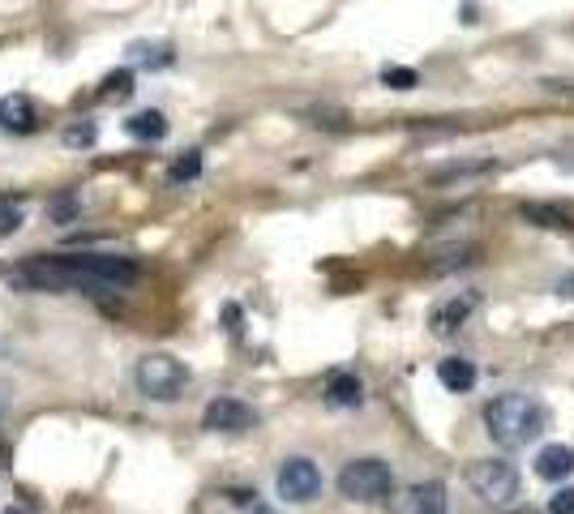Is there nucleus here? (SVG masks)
<instances>
[{"label": "nucleus", "mask_w": 574, "mask_h": 514, "mask_svg": "<svg viewBox=\"0 0 574 514\" xmlns=\"http://www.w3.org/2000/svg\"><path fill=\"white\" fill-rule=\"evenodd\" d=\"M476 305H480V296L476 292H459V296H450V300H442L433 313H429V326H433V335L437 339H450V335H459V330L467 326V317L476 313Z\"/></svg>", "instance_id": "8"}, {"label": "nucleus", "mask_w": 574, "mask_h": 514, "mask_svg": "<svg viewBox=\"0 0 574 514\" xmlns=\"http://www.w3.org/2000/svg\"><path fill=\"white\" fill-rule=\"evenodd\" d=\"M326 403L330 407H360V403H365V386H360V377L335 369L326 377Z\"/></svg>", "instance_id": "11"}, {"label": "nucleus", "mask_w": 574, "mask_h": 514, "mask_svg": "<svg viewBox=\"0 0 574 514\" xmlns=\"http://www.w3.org/2000/svg\"><path fill=\"white\" fill-rule=\"evenodd\" d=\"M549 514H574V489L570 485H562L549 497Z\"/></svg>", "instance_id": "24"}, {"label": "nucleus", "mask_w": 574, "mask_h": 514, "mask_svg": "<svg viewBox=\"0 0 574 514\" xmlns=\"http://www.w3.org/2000/svg\"><path fill=\"white\" fill-rule=\"evenodd\" d=\"M223 326H228L232 335H240V330H245V309H240V305H223Z\"/></svg>", "instance_id": "25"}, {"label": "nucleus", "mask_w": 574, "mask_h": 514, "mask_svg": "<svg viewBox=\"0 0 574 514\" xmlns=\"http://www.w3.org/2000/svg\"><path fill=\"white\" fill-rule=\"evenodd\" d=\"M133 90V69H116V73H108L103 78V86H99V95L108 99V103H120Z\"/></svg>", "instance_id": "17"}, {"label": "nucleus", "mask_w": 574, "mask_h": 514, "mask_svg": "<svg viewBox=\"0 0 574 514\" xmlns=\"http://www.w3.org/2000/svg\"><path fill=\"white\" fill-rule=\"evenodd\" d=\"M5 514H30V510H22V506H9V510H5Z\"/></svg>", "instance_id": "28"}, {"label": "nucleus", "mask_w": 574, "mask_h": 514, "mask_svg": "<svg viewBox=\"0 0 574 514\" xmlns=\"http://www.w3.org/2000/svg\"><path fill=\"white\" fill-rule=\"evenodd\" d=\"M78 198L73 193H60V198H52V206H48V215H52V223H69V219H78Z\"/></svg>", "instance_id": "20"}, {"label": "nucleus", "mask_w": 574, "mask_h": 514, "mask_svg": "<svg viewBox=\"0 0 574 514\" xmlns=\"http://www.w3.org/2000/svg\"><path fill=\"white\" fill-rule=\"evenodd\" d=\"M65 262L73 270H82V275H90L95 283L103 287H129L133 279H138V262H129V257H116V253H69Z\"/></svg>", "instance_id": "5"}, {"label": "nucleus", "mask_w": 574, "mask_h": 514, "mask_svg": "<svg viewBox=\"0 0 574 514\" xmlns=\"http://www.w3.org/2000/svg\"><path fill=\"white\" fill-rule=\"evenodd\" d=\"M519 219L523 223H536V228H545V232H574V219L566 215V210L549 206V202H523L519 206Z\"/></svg>", "instance_id": "12"}, {"label": "nucleus", "mask_w": 574, "mask_h": 514, "mask_svg": "<svg viewBox=\"0 0 574 514\" xmlns=\"http://www.w3.org/2000/svg\"><path fill=\"white\" fill-rule=\"evenodd\" d=\"M133 60H138L142 69H163V65H172V48L168 43H133Z\"/></svg>", "instance_id": "16"}, {"label": "nucleus", "mask_w": 574, "mask_h": 514, "mask_svg": "<svg viewBox=\"0 0 574 514\" xmlns=\"http://www.w3.org/2000/svg\"><path fill=\"white\" fill-rule=\"evenodd\" d=\"M480 172H493V163H489V159H480V163H450V168L433 172V185H446V180H463V176H480Z\"/></svg>", "instance_id": "18"}, {"label": "nucleus", "mask_w": 574, "mask_h": 514, "mask_svg": "<svg viewBox=\"0 0 574 514\" xmlns=\"http://www.w3.org/2000/svg\"><path fill=\"white\" fill-rule=\"evenodd\" d=\"M202 176V150H185L176 163H172V180L185 185V180H198Z\"/></svg>", "instance_id": "19"}, {"label": "nucleus", "mask_w": 574, "mask_h": 514, "mask_svg": "<svg viewBox=\"0 0 574 514\" xmlns=\"http://www.w3.org/2000/svg\"><path fill=\"white\" fill-rule=\"evenodd\" d=\"M467 485L485 506H510L519 497V472L506 459H476L467 472Z\"/></svg>", "instance_id": "4"}, {"label": "nucleus", "mask_w": 574, "mask_h": 514, "mask_svg": "<svg viewBox=\"0 0 574 514\" xmlns=\"http://www.w3.org/2000/svg\"><path fill=\"white\" fill-rule=\"evenodd\" d=\"M202 425L210 433H249V429H258V412H253L249 403L232 399V395H219V399L206 403Z\"/></svg>", "instance_id": "7"}, {"label": "nucleus", "mask_w": 574, "mask_h": 514, "mask_svg": "<svg viewBox=\"0 0 574 514\" xmlns=\"http://www.w3.org/2000/svg\"><path fill=\"white\" fill-rule=\"evenodd\" d=\"M125 129H129V138H138V142H159L163 133H168V120H163V112L146 108V112H138V116H129Z\"/></svg>", "instance_id": "15"}, {"label": "nucleus", "mask_w": 574, "mask_h": 514, "mask_svg": "<svg viewBox=\"0 0 574 514\" xmlns=\"http://www.w3.org/2000/svg\"><path fill=\"white\" fill-rule=\"evenodd\" d=\"M437 382H442L446 390H455V395H463V390L476 386V365L463 356H446L442 365H437Z\"/></svg>", "instance_id": "13"}, {"label": "nucleus", "mask_w": 574, "mask_h": 514, "mask_svg": "<svg viewBox=\"0 0 574 514\" xmlns=\"http://www.w3.org/2000/svg\"><path fill=\"white\" fill-rule=\"evenodd\" d=\"M0 129L9 133H35L39 129V112L26 95H5L0 99Z\"/></svg>", "instance_id": "9"}, {"label": "nucleus", "mask_w": 574, "mask_h": 514, "mask_svg": "<svg viewBox=\"0 0 574 514\" xmlns=\"http://www.w3.org/2000/svg\"><path fill=\"white\" fill-rule=\"evenodd\" d=\"M275 489L283 502H296V506H305L313 502L317 493H322V472H317V463L313 459H283L279 467V476H275Z\"/></svg>", "instance_id": "6"}, {"label": "nucleus", "mask_w": 574, "mask_h": 514, "mask_svg": "<svg viewBox=\"0 0 574 514\" xmlns=\"http://www.w3.org/2000/svg\"><path fill=\"white\" fill-rule=\"evenodd\" d=\"M22 228V210L13 202H0V236H13Z\"/></svg>", "instance_id": "23"}, {"label": "nucleus", "mask_w": 574, "mask_h": 514, "mask_svg": "<svg viewBox=\"0 0 574 514\" xmlns=\"http://www.w3.org/2000/svg\"><path fill=\"white\" fill-rule=\"evenodd\" d=\"M9 403H13V386L0 382V425H5V416H9Z\"/></svg>", "instance_id": "26"}, {"label": "nucleus", "mask_w": 574, "mask_h": 514, "mask_svg": "<svg viewBox=\"0 0 574 514\" xmlns=\"http://www.w3.org/2000/svg\"><path fill=\"white\" fill-rule=\"evenodd\" d=\"M553 292H557V296H570V300H574V275H562V279H553Z\"/></svg>", "instance_id": "27"}, {"label": "nucleus", "mask_w": 574, "mask_h": 514, "mask_svg": "<svg viewBox=\"0 0 574 514\" xmlns=\"http://www.w3.org/2000/svg\"><path fill=\"white\" fill-rule=\"evenodd\" d=\"M570 472H574V450H570V446L553 442V446H545V450L536 455V476L549 480V485H562Z\"/></svg>", "instance_id": "10"}, {"label": "nucleus", "mask_w": 574, "mask_h": 514, "mask_svg": "<svg viewBox=\"0 0 574 514\" xmlns=\"http://www.w3.org/2000/svg\"><path fill=\"white\" fill-rule=\"evenodd\" d=\"M395 489V472L382 459H352L339 472V493L347 502H382Z\"/></svg>", "instance_id": "3"}, {"label": "nucleus", "mask_w": 574, "mask_h": 514, "mask_svg": "<svg viewBox=\"0 0 574 514\" xmlns=\"http://www.w3.org/2000/svg\"><path fill=\"white\" fill-rule=\"evenodd\" d=\"M412 514H450L446 510V485L442 480H425L412 489Z\"/></svg>", "instance_id": "14"}, {"label": "nucleus", "mask_w": 574, "mask_h": 514, "mask_svg": "<svg viewBox=\"0 0 574 514\" xmlns=\"http://www.w3.org/2000/svg\"><path fill=\"white\" fill-rule=\"evenodd\" d=\"M90 142H95V125H90V120H82V125H69V129H65V146L86 150Z\"/></svg>", "instance_id": "22"}, {"label": "nucleus", "mask_w": 574, "mask_h": 514, "mask_svg": "<svg viewBox=\"0 0 574 514\" xmlns=\"http://www.w3.org/2000/svg\"><path fill=\"white\" fill-rule=\"evenodd\" d=\"M382 82H386L390 90H412L420 78H416V69H399V65L390 69V65H386V69H382Z\"/></svg>", "instance_id": "21"}, {"label": "nucleus", "mask_w": 574, "mask_h": 514, "mask_svg": "<svg viewBox=\"0 0 574 514\" xmlns=\"http://www.w3.org/2000/svg\"><path fill=\"white\" fill-rule=\"evenodd\" d=\"M138 390L146 399H155V403H172V399H180V390L189 386V369L180 365L176 356H168V352H150V356H142L138 360Z\"/></svg>", "instance_id": "2"}, {"label": "nucleus", "mask_w": 574, "mask_h": 514, "mask_svg": "<svg viewBox=\"0 0 574 514\" xmlns=\"http://www.w3.org/2000/svg\"><path fill=\"white\" fill-rule=\"evenodd\" d=\"M485 433L493 437L502 450H519L527 442H536L540 433L549 429V416L545 407H540L536 399L519 395V390H510V395H497L485 403Z\"/></svg>", "instance_id": "1"}]
</instances>
